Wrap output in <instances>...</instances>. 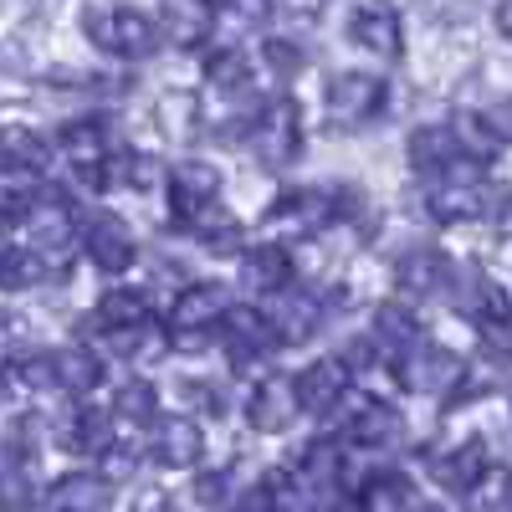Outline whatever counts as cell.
<instances>
[{
    "mask_svg": "<svg viewBox=\"0 0 512 512\" xmlns=\"http://www.w3.org/2000/svg\"><path fill=\"white\" fill-rule=\"evenodd\" d=\"M82 36L118 62H144L164 41V31L134 6H88L82 11Z\"/></svg>",
    "mask_w": 512,
    "mask_h": 512,
    "instance_id": "obj_1",
    "label": "cell"
},
{
    "mask_svg": "<svg viewBox=\"0 0 512 512\" xmlns=\"http://www.w3.org/2000/svg\"><path fill=\"white\" fill-rule=\"evenodd\" d=\"M246 144H251L256 164L272 169V175L292 169L297 154H303V108L292 98H272L267 108H256V118L246 128Z\"/></svg>",
    "mask_w": 512,
    "mask_h": 512,
    "instance_id": "obj_2",
    "label": "cell"
},
{
    "mask_svg": "<svg viewBox=\"0 0 512 512\" xmlns=\"http://www.w3.org/2000/svg\"><path fill=\"white\" fill-rule=\"evenodd\" d=\"M231 308L236 303L221 282H190L185 292L169 297V338L180 349H200L205 333H216V323H226Z\"/></svg>",
    "mask_w": 512,
    "mask_h": 512,
    "instance_id": "obj_3",
    "label": "cell"
},
{
    "mask_svg": "<svg viewBox=\"0 0 512 512\" xmlns=\"http://www.w3.org/2000/svg\"><path fill=\"white\" fill-rule=\"evenodd\" d=\"M482 164H456L451 175L425 185V210H431L436 226H466V221H482L492 210V190L477 175Z\"/></svg>",
    "mask_w": 512,
    "mask_h": 512,
    "instance_id": "obj_4",
    "label": "cell"
},
{
    "mask_svg": "<svg viewBox=\"0 0 512 512\" xmlns=\"http://www.w3.org/2000/svg\"><path fill=\"white\" fill-rule=\"evenodd\" d=\"M395 369L405 379V390L425 395V400H451V395H461V384H466V359L441 349V344H425V338L405 359H395Z\"/></svg>",
    "mask_w": 512,
    "mask_h": 512,
    "instance_id": "obj_5",
    "label": "cell"
},
{
    "mask_svg": "<svg viewBox=\"0 0 512 512\" xmlns=\"http://www.w3.org/2000/svg\"><path fill=\"white\" fill-rule=\"evenodd\" d=\"M384 103H390V88L374 72H338L328 82V98H323L333 128H364L384 113Z\"/></svg>",
    "mask_w": 512,
    "mask_h": 512,
    "instance_id": "obj_6",
    "label": "cell"
},
{
    "mask_svg": "<svg viewBox=\"0 0 512 512\" xmlns=\"http://www.w3.org/2000/svg\"><path fill=\"white\" fill-rule=\"evenodd\" d=\"M164 190H169V216L190 231L205 210L221 200V169L205 164V159H180L175 169H169V185Z\"/></svg>",
    "mask_w": 512,
    "mask_h": 512,
    "instance_id": "obj_7",
    "label": "cell"
},
{
    "mask_svg": "<svg viewBox=\"0 0 512 512\" xmlns=\"http://www.w3.org/2000/svg\"><path fill=\"white\" fill-rule=\"evenodd\" d=\"M425 472H431V482L451 497H472L482 487V477L492 472L487 461V446L482 436H466V441H451L441 451H431V461H425Z\"/></svg>",
    "mask_w": 512,
    "mask_h": 512,
    "instance_id": "obj_8",
    "label": "cell"
},
{
    "mask_svg": "<svg viewBox=\"0 0 512 512\" xmlns=\"http://www.w3.org/2000/svg\"><path fill=\"white\" fill-rule=\"evenodd\" d=\"M82 251H88V262L108 277H118L139 262V241L128 231V221L113 216V210H93V216L82 221Z\"/></svg>",
    "mask_w": 512,
    "mask_h": 512,
    "instance_id": "obj_9",
    "label": "cell"
},
{
    "mask_svg": "<svg viewBox=\"0 0 512 512\" xmlns=\"http://www.w3.org/2000/svg\"><path fill=\"white\" fill-rule=\"evenodd\" d=\"M221 333H226V354H231L236 369H262L267 354L282 344L277 328H272V318H267L262 308H251V303H236V308L226 313Z\"/></svg>",
    "mask_w": 512,
    "mask_h": 512,
    "instance_id": "obj_10",
    "label": "cell"
},
{
    "mask_svg": "<svg viewBox=\"0 0 512 512\" xmlns=\"http://www.w3.org/2000/svg\"><path fill=\"white\" fill-rule=\"evenodd\" d=\"M297 410H303V400H297L292 374H262L246 395V425L262 431V436H282L297 420Z\"/></svg>",
    "mask_w": 512,
    "mask_h": 512,
    "instance_id": "obj_11",
    "label": "cell"
},
{
    "mask_svg": "<svg viewBox=\"0 0 512 512\" xmlns=\"http://www.w3.org/2000/svg\"><path fill=\"white\" fill-rule=\"evenodd\" d=\"M267 221L277 231H292V236H323L333 221H338V195L333 190H287L272 200Z\"/></svg>",
    "mask_w": 512,
    "mask_h": 512,
    "instance_id": "obj_12",
    "label": "cell"
},
{
    "mask_svg": "<svg viewBox=\"0 0 512 512\" xmlns=\"http://www.w3.org/2000/svg\"><path fill=\"white\" fill-rule=\"evenodd\" d=\"M26 226V236H31V251L36 256H47V262H57V256L82 236V221H77V210L62 200V195H36V205H31V216L21 221Z\"/></svg>",
    "mask_w": 512,
    "mask_h": 512,
    "instance_id": "obj_13",
    "label": "cell"
},
{
    "mask_svg": "<svg viewBox=\"0 0 512 512\" xmlns=\"http://www.w3.org/2000/svg\"><path fill=\"white\" fill-rule=\"evenodd\" d=\"M47 431L57 446H67L72 456H108L113 451V415L103 410H88V405H67L62 415L47 420Z\"/></svg>",
    "mask_w": 512,
    "mask_h": 512,
    "instance_id": "obj_14",
    "label": "cell"
},
{
    "mask_svg": "<svg viewBox=\"0 0 512 512\" xmlns=\"http://www.w3.org/2000/svg\"><path fill=\"white\" fill-rule=\"evenodd\" d=\"M456 282V262L441 246H410L395 262V287L405 297H451Z\"/></svg>",
    "mask_w": 512,
    "mask_h": 512,
    "instance_id": "obj_15",
    "label": "cell"
},
{
    "mask_svg": "<svg viewBox=\"0 0 512 512\" xmlns=\"http://www.w3.org/2000/svg\"><path fill=\"white\" fill-rule=\"evenodd\" d=\"M349 36L364 52L384 57V62H395L405 52V26H400V11L390 6V0H364V6L354 11V21H349Z\"/></svg>",
    "mask_w": 512,
    "mask_h": 512,
    "instance_id": "obj_16",
    "label": "cell"
},
{
    "mask_svg": "<svg viewBox=\"0 0 512 512\" xmlns=\"http://www.w3.org/2000/svg\"><path fill=\"white\" fill-rule=\"evenodd\" d=\"M159 31L180 52H195L216 36V0H159Z\"/></svg>",
    "mask_w": 512,
    "mask_h": 512,
    "instance_id": "obj_17",
    "label": "cell"
},
{
    "mask_svg": "<svg viewBox=\"0 0 512 512\" xmlns=\"http://www.w3.org/2000/svg\"><path fill=\"white\" fill-rule=\"evenodd\" d=\"M405 154H410V169L425 175V180H441V175H451L456 164H472V159H461L451 123H420L410 134V144H405Z\"/></svg>",
    "mask_w": 512,
    "mask_h": 512,
    "instance_id": "obj_18",
    "label": "cell"
},
{
    "mask_svg": "<svg viewBox=\"0 0 512 512\" xmlns=\"http://www.w3.org/2000/svg\"><path fill=\"white\" fill-rule=\"evenodd\" d=\"M154 461L169 466V472H195V466L205 461V431H200V420H190V415L159 420V431H154Z\"/></svg>",
    "mask_w": 512,
    "mask_h": 512,
    "instance_id": "obj_19",
    "label": "cell"
},
{
    "mask_svg": "<svg viewBox=\"0 0 512 512\" xmlns=\"http://www.w3.org/2000/svg\"><path fill=\"white\" fill-rule=\"evenodd\" d=\"M292 384H297V400H303L308 415H333V405L354 390V384H349V369L338 364V359H313L308 369L292 374Z\"/></svg>",
    "mask_w": 512,
    "mask_h": 512,
    "instance_id": "obj_20",
    "label": "cell"
},
{
    "mask_svg": "<svg viewBox=\"0 0 512 512\" xmlns=\"http://www.w3.org/2000/svg\"><path fill=\"white\" fill-rule=\"evenodd\" d=\"M292 272H297V262H292L287 246H251V251H241V287H246L251 297H277V292H287Z\"/></svg>",
    "mask_w": 512,
    "mask_h": 512,
    "instance_id": "obj_21",
    "label": "cell"
},
{
    "mask_svg": "<svg viewBox=\"0 0 512 512\" xmlns=\"http://www.w3.org/2000/svg\"><path fill=\"white\" fill-rule=\"evenodd\" d=\"M420 338H425L420 333V313L405 303V297H384V303L374 308V344H379V354L405 359Z\"/></svg>",
    "mask_w": 512,
    "mask_h": 512,
    "instance_id": "obj_22",
    "label": "cell"
},
{
    "mask_svg": "<svg viewBox=\"0 0 512 512\" xmlns=\"http://www.w3.org/2000/svg\"><path fill=\"white\" fill-rule=\"evenodd\" d=\"M57 149H62V159L77 169V175L103 169V164H108V128H103L98 118H72V123H62Z\"/></svg>",
    "mask_w": 512,
    "mask_h": 512,
    "instance_id": "obj_23",
    "label": "cell"
},
{
    "mask_svg": "<svg viewBox=\"0 0 512 512\" xmlns=\"http://www.w3.org/2000/svg\"><path fill=\"white\" fill-rule=\"evenodd\" d=\"M267 318H272L282 344H308V338L318 333V323H323V303L318 297H303V292H277Z\"/></svg>",
    "mask_w": 512,
    "mask_h": 512,
    "instance_id": "obj_24",
    "label": "cell"
},
{
    "mask_svg": "<svg viewBox=\"0 0 512 512\" xmlns=\"http://www.w3.org/2000/svg\"><path fill=\"white\" fill-rule=\"evenodd\" d=\"M47 502L62 507V512H108V502H113V482L98 477V472H67V477L52 482Z\"/></svg>",
    "mask_w": 512,
    "mask_h": 512,
    "instance_id": "obj_25",
    "label": "cell"
},
{
    "mask_svg": "<svg viewBox=\"0 0 512 512\" xmlns=\"http://www.w3.org/2000/svg\"><path fill=\"white\" fill-rule=\"evenodd\" d=\"M47 159H52V144L36 128H26V123L0 128V169H11V175H41Z\"/></svg>",
    "mask_w": 512,
    "mask_h": 512,
    "instance_id": "obj_26",
    "label": "cell"
},
{
    "mask_svg": "<svg viewBox=\"0 0 512 512\" xmlns=\"http://www.w3.org/2000/svg\"><path fill=\"white\" fill-rule=\"evenodd\" d=\"M292 472L303 477V487L313 497H333L338 487H344V456H338L333 441H313V446H303V456H297Z\"/></svg>",
    "mask_w": 512,
    "mask_h": 512,
    "instance_id": "obj_27",
    "label": "cell"
},
{
    "mask_svg": "<svg viewBox=\"0 0 512 512\" xmlns=\"http://www.w3.org/2000/svg\"><path fill=\"white\" fill-rule=\"evenodd\" d=\"M149 323V292L144 287H108L98 297V328L103 333H128Z\"/></svg>",
    "mask_w": 512,
    "mask_h": 512,
    "instance_id": "obj_28",
    "label": "cell"
},
{
    "mask_svg": "<svg viewBox=\"0 0 512 512\" xmlns=\"http://www.w3.org/2000/svg\"><path fill=\"white\" fill-rule=\"evenodd\" d=\"M364 512H425V497L405 472H379L364 482Z\"/></svg>",
    "mask_w": 512,
    "mask_h": 512,
    "instance_id": "obj_29",
    "label": "cell"
},
{
    "mask_svg": "<svg viewBox=\"0 0 512 512\" xmlns=\"http://www.w3.org/2000/svg\"><path fill=\"white\" fill-rule=\"evenodd\" d=\"M52 277H62V272L47 262V256L0 241V292H26V287H41V282H52Z\"/></svg>",
    "mask_w": 512,
    "mask_h": 512,
    "instance_id": "obj_30",
    "label": "cell"
},
{
    "mask_svg": "<svg viewBox=\"0 0 512 512\" xmlns=\"http://www.w3.org/2000/svg\"><path fill=\"white\" fill-rule=\"evenodd\" d=\"M52 364H57V390H67V395H88L103 384V359L82 344L52 349Z\"/></svg>",
    "mask_w": 512,
    "mask_h": 512,
    "instance_id": "obj_31",
    "label": "cell"
},
{
    "mask_svg": "<svg viewBox=\"0 0 512 512\" xmlns=\"http://www.w3.org/2000/svg\"><path fill=\"white\" fill-rule=\"evenodd\" d=\"M451 134H456L461 159H472V164H492L497 149H502V139H497V128L487 123V113H472V108H461L451 118Z\"/></svg>",
    "mask_w": 512,
    "mask_h": 512,
    "instance_id": "obj_32",
    "label": "cell"
},
{
    "mask_svg": "<svg viewBox=\"0 0 512 512\" xmlns=\"http://www.w3.org/2000/svg\"><path fill=\"white\" fill-rule=\"evenodd\" d=\"M251 77H256V62H251L241 47H216V57L205 62V82H210L221 98L251 93Z\"/></svg>",
    "mask_w": 512,
    "mask_h": 512,
    "instance_id": "obj_33",
    "label": "cell"
},
{
    "mask_svg": "<svg viewBox=\"0 0 512 512\" xmlns=\"http://www.w3.org/2000/svg\"><path fill=\"white\" fill-rule=\"evenodd\" d=\"M113 420H123V425L159 420V390H154L149 379H123L118 390H113Z\"/></svg>",
    "mask_w": 512,
    "mask_h": 512,
    "instance_id": "obj_34",
    "label": "cell"
},
{
    "mask_svg": "<svg viewBox=\"0 0 512 512\" xmlns=\"http://www.w3.org/2000/svg\"><path fill=\"white\" fill-rule=\"evenodd\" d=\"M190 236L205 246V251H216V256H231V251H241V221L231 216V210H221V205H210L205 216L190 226Z\"/></svg>",
    "mask_w": 512,
    "mask_h": 512,
    "instance_id": "obj_35",
    "label": "cell"
},
{
    "mask_svg": "<svg viewBox=\"0 0 512 512\" xmlns=\"http://www.w3.org/2000/svg\"><path fill=\"white\" fill-rule=\"evenodd\" d=\"M349 436L354 441H364V446H395L400 436H405V420H400V410L395 405H364V415L349 425Z\"/></svg>",
    "mask_w": 512,
    "mask_h": 512,
    "instance_id": "obj_36",
    "label": "cell"
},
{
    "mask_svg": "<svg viewBox=\"0 0 512 512\" xmlns=\"http://www.w3.org/2000/svg\"><path fill=\"white\" fill-rule=\"evenodd\" d=\"M159 128L169 139H195L200 134V98L195 93H164L159 98Z\"/></svg>",
    "mask_w": 512,
    "mask_h": 512,
    "instance_id": "obj_37",
    "label": "cell"
},
{
    "mask_svg": "<svg viewBox=\"0 0 512 512\" xmlns=\"http://www.w3.org/2000/svg\"><path fill=\"white\" fill-rule=\"evenodd\" d=\"M108 338H113V354H118V359H128V364H149V359H159V354L169 349L164 328H154V323L128 328V333H108Z\"/></svg>",
    "mask_w": 512,
    "mask_h": 512,
    "instance_id": "obj_38",
    "label": "cell"
},
{
    "mask_svg": "<svg viewBox=\"0 0 512 512\" xmlns=\"http://www.w3.org/2000/svg\"><path fill=\"white\" fill-rule=\"evenodd\" d=\"M477 512H512V466H492L482 477V487L472 492Z\"/></svg>",
    "mask_w": 512,
    "mask_h": 512,
    "instance_id": "obj_39",
    "label": "cell"
},
{
    "mask_svg": "<svg viewBox=\"0 0 512 512\" xmlns=\"http://www.w3.org/2000/svg\"><path fill=\"white\" fill-rule=\"evenodd\" d=\"M236 482H231V472H200L195 477V502L205 507V512H231L236 507Z\"/></svg>",
    "mask_w": 512,
    "mask_h": 512,
    "instance_id": "obj_40",
    "label": "cell"
},
{
    "mask_svg": "<svg viewBox=\"0 0 512 512\" xmlns=\"http://www.w3.org/2000/svg\"><path fill=\"white\" fill-rule=\"evenodd\" d=\"M262 62L287 82V77H297L308 67V57H303V47H297V41H287V36H272V41H262Z\"/></svg>",
    "mask_w": 512,
    "mask_h": 512,
    "instance_id": "obj_41",
    "label": "cell"
},
{
    "mask_svg": "<svg viewBox=\"0 0 512 512\" xmlns=\"http://www.w3.org/2000/svg\"><path fill=\"white\" fill-rule=\"evenodd\" d=\"M16 374H21L26 390H57V364H52V354H21Z\"/></svg>",
    "mask_w": 512,
    "mask_h": 512,
    "instance_id": "obj_42",
    "label": "cell"
},
{
    "mask_svg": "<svg viewBox=\"0 0 512 512\" xmlns=\"http://www.w3.org/2000/svg\"><path fill=\"white\" fill-rule=\"evenodd\" d=\"M128 512H175V497H169L159 482H139L128 492Z\"/></svg>",
    "mask_w": 512,
    "mask_h": 512,
    "instance_id": "obj_43",
    "label": "cell"
},
{
    "mask_svg": "<svg viewBox=\"0 0 512 512\" xmlns=\"http://www.w3.org/2000/svg\"><path fill=\"white\" fill-rule=\"evenodd\" d=\"M272 11L287 16V21H297V26H308V21L323 16V0H272Z\"/></svg>",
    "mask_w": 512,
    "mask_h": 512,
    "instance_id": "obj_44",
    "label": "cell"
},
{
    "mask_svg": "<svg viewBox=\"0 0 512 512\" xmlns=\"http://www.w3.org/2000/svg\"><path fill=\"white\" fill-rule=\"evenodd\" d=\"M31 338V323L26 318H11V313H0V354H16L21 344Z\"/></svg>",
    "mask_w": 512,
    "mask_h": 512,
    "instance_id": "obj_45",
    "label": "cell"
},
{
    "mask_svg": "<svg viewBox=\"0 0 512 512\" xmlns=\"http://www.w3.org/2000/svg\"><path fill=\"white\" fill-rule=\"evenodd\" d=\"M487 123L497 128V139H502V144H512V93H507V98H502V103L487 113Z\"/></svg>",
    "mask_w": 512,
    "mask_h": 512,
    "instance_id": "obj_46",
    "label": "cell"
},
{
    "mask_svg": "<svg viewBox=\"0 0 512 512\" xmlns=\"http://www.w3.org/2000/svg\"><path fill=\"white\" fill-rule=\"evenodd\" d=\"M497 31L512 41V0H497Z\"/></svg>",
    "mask_w": 512,
    "mask_h": 512,
    "instance_id": "obj_47",
    "label": "cell"
},
{
    "mask_svg": "<svg viewBox=\"0 0 512 512\" xmlns=\"http://www.w3.org/2000/svg\"><path fill=\"white\" fill-rule=\"evenodd\" d=\"M26 512H62V507H52V502H41V507H26Z\"/></svg>",
    "mask_w": 512,
    "mask_h": 512,
    "instance_id": "obj_48",
    "label": "cell"
},
{
    "mask_svg": "<svg viewBox=\"0 0 512 512\" xmlns=\"http://www.w3.org/2000/svg\"><path fill=\"white\" fill-rule=\"evenodd\" d=\"M0 400H6V364H0Z\"/></svg>",
    "mask_w": 512,
    "mask_h": 512,
    "instance_id": "obj_49",
    "label": "cell"
},
{
    "mask_svg": "<svg viewBox=\"0 0 512 512\" xmlns=\"http://www.w3.org/2000/svg\"><path fill=\"white\" fill-rule=\"evenodd\" d=\"M425 512H446V507H425Z\"/></svg>",
    "mask_w": 512,
    "mask_h": 512,
    "instance_id": "obj_50",
    "label": "cell"
}]
</instances>
